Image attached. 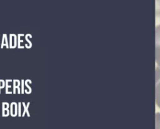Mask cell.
<instances>
[{
    "label": "cell",
    "mask_w": 160,
    "mask_h": 129,
    "mask_svg": "<svg viewBox=\"0 0 160 129\" xmlns=\"http://www.w3.org/2000/svg\"><path fill=\"white\" fill-rule=\"evenodd\" d=\"M155 61L156 67L160 68V23L155 28Z\"/></svg>",
    "instance_id": "6da1fadb"
},
{
    "label": "cell",
    "mask_w": 160,
    "mask_h": 129,
    "mask_svg": "<svg viewBox=\"0 0 160 129\" xmlns=\"http://www.w3.org/2000/svg\"><path fill=\"white\" fill-rule=\"evenodd\" d=\"M155 102L160 108V68L158 67L155 70Z\"/></svg>",
    "instance_id": "7a4b0ae2"
},
{
    "label": "cell",
    "mask_w": 160,
    "mask_h": 129,
    "mask_svg": "<svg viewBox=\"0 0 160 129\" xmlns=\"http://www.w3.org/2000/svg\"><path fill=\"white\" fill-rule=\"evenodd\" d=\"M9 48L12 49L16 47L18 45V36L14 34H9Z\"/></svg>",
    "instance_id": "3957f363"
},
{
    "label": "cell",
    "mask_w": 160,
    "mask_h": 129,
    "mask_svg": "<svg viewBox=\"0 0 160 129\" xmlns=\"http://www.w3.org/2000/svg\"><path fill=\"white\" fill-rule=\"evenodd\" d=\"M10 115L12 117H16L18 115V104L16 102H11L10 103Z\"/></svg>",
    "instance_id": "277c9868"
},
{
    "label": "cell",
    "mask_w": 160,
    "mask_h": 129,
    "mask_svg": "<svg viewBox=\"0 0 160 129\" xmlns=\"http://www.w3.org/2000/svg\"><path fill=\"white\" fill-rule=\"evenodd\" d=\"M155 15L156 19L160 23V0L156 1L155 4Z\"/></svg>",
    "instance_id": "5b68a950"
},
{
    "label": "cell",
    "mask_w": 160,
    "mask_h": 129,
    "mask_svg": "<svg viewBox=\"0 0 160 129\" xmlns=\"http://www.w3.org/2000/svg\"><path fill=\"white\" fill-rule=\"evenodd\" d=\"M21 103H22V106H23V107H24V111H23V112H22L21 116H22V117H24V116L25 115V114L26 113L27 115H28V117H30V114H29V111H28V108H29L30 102H28L27 105H26V103H25L24 102H22Z\"/></svg>",
    "instance_id": "8992f818"
},
{
    "label": "cell",
    "mask_w": 160,
    "mask_h": 129,
    "mask_svg": "<svg viewBox=\"0 0 160 129\" xmlns=\"http://www.w3.org/2000/svg\"><path fill=\"white\" fill-rule=\"evenodd\" d=\"M155 129H160V112H157L156 113Z\"/></svg>",
    "instance_id": "52a82bcc"
},
{
    "label": "cell",
    "mask_w": 160,
    "mask_h": 129,
    "mask_svg": "<svg viewBox=\"0 0 160 129\" xmlns=\"http://www.w3.org/2000/svg\"><path fill=\"white\" fill-rule=\"evenodd\" d=\"M13 80L12 79H6L5 80V87H6V93L7 94H11L12 93H13V92L11 91H9V88H11V85H9V82H12Z\"/></svg>",
    "instance_id": "ba28073f"
},
{
    "label": "cell",
    "mask_w": 160,
    "mask_h": 129,
    "mask_svg": "<svg viewBox=\"0 0 160 129\" xmlns=\"http://www.w3.org/2000/svg\"><path fill=\"white\" fill-rule=\"evenodd\" d=\"M24 36V34H18V48L19 49H23L24 47L23 45H21V43L23 42L24 41L21 39V37Z\"/></svg>",
    "instance_id": "9c48e42d"
},
{
    "label": "cell",
    "mask_w": 160,
    "mask_h": 129,
    "mask_svg": "<svg viewBox=\"0 0 160 129\" xmlns=\"http://www.w3.org/2000/svg\"><path fill=\"white\" fill-rule=\"evenodd\" d=\"M13 82V93H16V88H18L19 87L21 84V81L18 79H14L12 80Z\"/></svg>",
    "instance_id": "30bf717a"
},
{
    "label": "cell",
    "mask_w": 160,
    "mask_h": 129,
    "mask_svg": "<svg viewBox=\"0 0 160 129\" xmlns=\"http://www.w3.org/2000/svg\"><path fill=\"white\" fill-rule=\"evenodd\" d=\"M29 37H32V35L31 34H27L26 36H25V39L26 41L28 42V44H25V47L28 49H29L32 47V42H31V41L29 39Z\"/></svg>",
    "instance_id": "8fae6325"
},
{
    "label": "cell",
    "mask_w": 160,
    "mask_h": 129,
    "mask_svg": "<svg viewBox=\"0 0 160 129\" xmlns=\"http://www.w3.org/2000/svg\"><path fill=\"white\" fill-rule=\"evenodd\" d=\"M30 79H27V80H24V85H26V87L28 88V92L26 93H27V94H29V93H31V92H32V89H31V87L29 85V82H30Z\"/></svg>",
    "instance_id": "7c38bea8"
},
{
    "label": "cell",
    "mask_w": 160,
    "mask_h": 129,
    "mask_svg": "<svg viewBox=\"0 0 160 129\" xmlns=\"http://www.w3.org/2000/svg\"><path fill=\"white\" fill-rule=\"evenodd\" d=\"M5 41V44L7 45H9V42H8V37H7V34H4L2 35V41H1V44H4Z\"/></svg>",
    "instance_id": "4fadbf2b"
},
{
    "label": "cell",
    "mask_w": 160,
    "mask_h": 129,
    "mask_svg": "<svg viewBox=\"0 0 160 129\" xmlns=\"http://www.w3.org/2000/svg\"><path fill=\"white\" fill-rule=\"evenodd\" d=\"M10 115V110L9 109L2 110V117H8Z\"/></svg>",
    "instance_id": "5bb4252c"
},
{
    "label": "cell",
    "mask_w": 160,
    "mask_h": 129,
    "mask_svg": "<svg viewBox=\"0 0 160 129\" xmlns=\"http://www.w3.org/2000/svg\"><path fill=\"white\" fill-rule=\"evenodd\" d=\"M10 107V105L8 102H2V110H6V109H9Z\"/></svg>",
    "instance_id": "9a60e30c"
},
{
    "label": "cell",
    "mask_w": 160,
    "mask_h": 129,
    "mask_svg": "<svg viewBox=\"0 0 160 129\" xmlns=\"http://www.w3.org/2000/svg\"><path fill=\"white\" fill-rule=\"evenodd\" d=\"M21 102H18V116L19 117H21L22 115V113H21Z\"/></svg>",
    "instance_id": "2e32d148"
},
{
    "label": "cell",
    "mask_w": 160,
    "mask_h": 129,
    "mask_svg": "<svg viewBox=\"0 0 160 129\" xmlns=\"http://www.w3.org/2000/svg\"><path fill=\"white\" fill-rule=\"evenodd\" d=\"M21 93H24V79H22L21 80Z\"/></svg>",
    "instance_id": "e0dca14e"
},
{
    "label": "cell",
    "mask_w": 160,
    "mask_h": 129,
    "mask_svg": "<svg viewBox=\"0 0 160 129\" xmlns=\"http://www.w3.org/2000/svg\"><path fill=\"white\" fill-rule=\"evenodd\" d=\"M5 87V80L2 79H0V93H1V89Z\"/></svg>",
    "instance_id": "ac0fdd59"
},
{
    "label": "cell",
    "mask_w": 160,
    "mask_h": 129,
    "mask_svg": "<svg viewBox=\"0 0 160 129\" xmlns=\"http://www.w3.org/2000/svg\"><path fill=\"white\" fill-rule=\"evenodd\" d=\"M0 45H1V44H0ZM0 47H1V46H0Z\"/></svg>",
    "instance_id": "d6986e66"
}]
</instances>
